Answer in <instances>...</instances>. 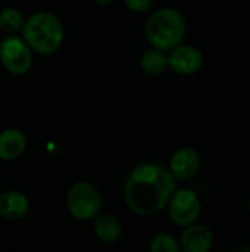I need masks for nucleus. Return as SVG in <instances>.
Wrapping results in <instances>:
<instances>
[{
	"label": "nucleus",
	"instance_id": "9d476101",
	"mask_svg": "<svg viewBox=\"0 0 250 252\" xmlns=\"http://www.w3.org/2000/svg\"><path fill=\"white\" fill-rule=\"evenodd\" d=\"M29 211L27 195L18 190H6L0 193V216L6 220H21Z\"/></svg>",
	"mask_w": 250,
	"mask_h": 252
},
{
	"label": "nucleus",
	"instance_id": "ddd939ff",
	"mask_svg": "<svg viewBox=\"0 0 250 252\" xmlns=\"http://www.w3.org/2000/svg\"><path fill=\"white\" fill-rule=\"evenodd\" d=\"M169 66V59L161 49L146 50L140 58V68L147 75H161Z\"/></svg>",
	"mask_w": 250,
	"mask_h": 252
},
{
	"label": "nucleus",
	"instance_id": "423d86ee",
	"mask_svg": "<svg viewBox=\"0 0 250 252\" xmlns=\"http://www.w3.org/2000/svg\"><path fill=\"white\" fill-rule=\"evenodd\" d=\"M168 211L171 220L181 227L192 226L197 221L202 205L199 196L190 189L175 190L168 202Z\"/></svg>",
	"mask_w": 250,
	"mask_h": 252
},
{
	"label": "nucleus",
	"instance_id": "f8f14e48",
	"mask_svg": "<svg viewBox=\"0 0 250 252\" xmlns=\"http://www.w3.org/2000/svg\"><path fill=\"white\" fill-rule=\"evenodd\" d=\"M94 233H96V236L102 242H105V244H113L122 235V224L112 214L97 216L94 219Z\"/></svg>",
	"mask_w": 250,
	"mask_h": 252
},
{
	"label": "nucleus",
	"instance_id": "f257e3e1",
	"mask_svg": "<svg viewBox=\"0 0 250 252\" xmlns=\"http://www.w3.org/2000/svg\"><path fill=\"white\" fill-rule=\"evenodd\" d=\"M175 188L177 180L171 171L158 164H140L125 182L124 199L134 214L149 217L168 205Z\"/></svg>",
	"mask_w": 250,
	"mask_h": 252
},
{
	"label": "nucleus",
	"instance_id": "f03ea898",
	"mask_svg": "<svg viewBox=\"0 0 250 252\" xmlns=\"http://www.w3.org/2000/svg\"><path fill=\"white\" fill-rule=\"evenodd\" d=\"M22 37L34 52L40 55H53L62 46L63 25L56 15L40 10L25 21Z\"/></svg>",
	"mask_w": 250,
	"mask_h": 252
},
{
	"label": "nucleus",
	"instance_id": "2eb2a0df",
	"mask_svg": "<svg viewBox=\"0 0 250 252\" xmlns=\"http://www.w3.org/2000/svg\"><path fill=\"white\" fill-rule=\"evenodd\" d=\"M149 248L152 252H178L181 250V245L174 236L168 233H159L150 241Z\"/></svg>",
	"mask_w": 250,
	"mask_h": 252
},
{
	"label": "nucleus",
	"instance_id": "f3484780",
	"mask_svg": "<svg viewBox=\"0 0 250 252\" xmlns=\"http://www.w3.org/2000/svg\"><path fill=\"white\" fill-rule=\"evenodd\" d=\"M96 3L100 4V6H108V4L112 3V0H96Z\"/></svg>",
	"mask_w": 250,
	"mask_h": 252
},
{
	"label": "nucleus",
	"instance_id": "a211bd4d",
	"mask_svg": "<svg viewBox=\"0 0 250 252\" xmlns=\"http://www.w3.org/2000/svg\"><path fill=\"white\" fill-rule=\"evenodd\" d=\"M249 211H250V199H249Z\"/></svg>",
	"mask_w": 250,
	"mask_h": 252
},
{
	"label": "nucleus",
	"instance_id": "39448f33",
	"mask_svg": "<svg viewBox=\"0 0 250 252\" xmlns=\"http://www.w3.org/2000/svg\"><path fill=\"white\" fill-rule=\"evenodd\" d=\"M32 52L24 37L9 35L0 41V62L3 68L13 75H22L29 71Z\"/></svg>",
	"mask_w": 250,
	"mask_h": 252
},
{
	"label": "nucleus",
	"instance_id": "0eeeda50",
	"mask_svg": "<svg viewBox=\"0 0 250 252\" xmlns=\"http://www.w3.org/2000/svg\"><path fill=\"white\" fill-rule=\"evenodd\" d=\"M169 68L180 74V75H193L196 74L203 65V55L202 52L189 44H178L168 55Z\"/></svg>",
	"mask_w": 250,
	"mask_h": 252
},
{
	"label": "nucleus",
	"instance_id": "9b49d317",
	"mask_svg": "<svg viewBox=\"0 0 250 252\" xmlns=\"http://www.w3.org/2000/svg\"><path fill=\"white\" fill-rule=\"evenodd\" d=\"M27 148V137L18 128H6L0 133V159L13 161L19 158Z\"/></svg>",
	"mask_w": 250,
	"mask_h": 252
},
{
	"label": "nucleus",
	"instance_id": "7ed1b4c3",
	"mask_svg": "<svg viewBox=\"0 0 250 252\" xmlns=\"http://www.w3.org/2000/svg\"><path fill=\"white\" fill-rule=\"evenodd\" d=\"M144 32L153 47L169 52L183 41L186 35V19L177 9L164 7L149 16Z\"/></svg>",
	"mask_w": 250,
	"mask_h": 252
},
{
	"label": "nucleus",
	"instance_id": "1a4fd4ad",
	"mask_svg": "<svg viewBox=\"0 0 250 252\" xmlns=\"http://www.w3.org/2000/svg\"><path fill=\"white\" fill-rule=\"evenodd\" d=\"M180 245L184 252H208L214 245V235L208 226L192 224L181 233Z\"/></svg>",
	"mask_w": 250,
	"mask_h": 252
},
{
	"label": "nucleus",
	"instance_id": "20e7f679",
	"mask_svg": "<svg viewBox=\"0 0 250 252\" xmlns=\"http://www.w3.org/2000/svg\"><path fill=\"white\" fill-rule=\"evenodd\" d=\"M66 207L77 220H94L102 210V195L90 182H77L66 195Z\"/></svg>",
	"mask_w": 250,
	"mask_h": 252
},
{
	"label": "nucleus",
	"instance_id": "dca6fc26",
	"mask_svg": "<svg viewBox=\"0 0 250 252\" xmlns=\"http://www.w3.org/2000/svg\"><path fill=\"white\" fill-rule=\"evenodd\" d=\"M125 4L133 12H146L152 7L153 0H125Z\"/></svg>",
	"mask_w": 250,
	"mask_h": 252
},
{
	"label": "nucleus",
	"instance_id": "6e6552de",
	"mask_svg": "<svg viewBox=\"0 0 250 252\" xmlns=\"http://www.w3.org/2000/svg\"><path fill=\"white\" fill-rule=\"evenodd\" d=\"M200 168V155L190 146L180 148L169 161V171L175 180H187L193 177Z\"/></svg>",
	"mask_w": 250,
	"mask_h": 252
},
{
	"label": "nucleus",
	"instance_id": "4468645a",
	"mask_svg": "<svg viewBox=\"0 0 250 252\" xmlns=\"http://www.w3.org/2000/svg\"><path fill=\"white\" fill-rule=\"evenodd\" d=\"M25 21L22 12L16 7H4L0 10V28L7 34L22 31Z\"/></svg>",
	"mask_w": 250,
	"mask_h": 252
}]
</instances>
